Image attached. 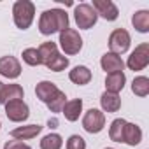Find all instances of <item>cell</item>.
<instances>
[{
    "label": "cell",
    "mask_w": 149,
    "mask_h": 149,
    "mask_svg": "<svg viewBox=\"0 0 149 149\" xmlns=\"http://www.w3.org/2000/svg\"><path fill=\"white\" fill-rule=\"evenodd\" d=\"M67 28H68V14L63 9L56 7V9L44 11L39 18V32L42 35H53Z\"/></svg>",
    "instance_id": "6da1fadb"
},
{
    "label": "cell",
    "mask_w": 149,
    "mask_h": 149,
    "mask_svg": "<svg viewBox=\"0 0 149 149\" xmlns=\"http://www.w3.org/2000/svg\"><path fill=\"white\" fill-rule=\"evenodd\" d=\"M35 18V6L30 0H18L13 6V19L14 25L19 30H26L30 28V25L33 23Z\"/></svg>",
    "instance_id": "7a4b0ae2"
},
{
    "label": "cell",
    "mask_w": 149,
    "mask_h": 149,
    "mask_svg": "<svg viewBox=\"0 0 149 149\" xmlns=\"http://www.w3.org/2000/svg\"><path fill=\"white\" fill-rule=\"evenodd\" d=\"M60 47L63 49L65 54H77L83 49V37L79 35L77 30L74 28H67L63 32H60Z\"/></svg>",
    "instance_id": "3957f363"
},
{
    "label": "cell",
    "mask_w": 149,
    "mask_h": 149,
    "mask_svg": "<svg viewBox=\"0 0 149 149\" xmlns=\"http://www.w3.org/2000/svg\"><path fill=\"white\" fill-rule=\"evenodd\" d=\"M74 19H76L77 28H81V30H90L91 26L97 25L98 16H97L95 9H93L90 4H79V6L74 7Z\"/></svg>",
    "instance_id": "277c9868"
},
{
    "label": "cell",
    "mask_w": 149,
    "mask_h": 149,
    "mask_svg": "<svg viewBox=\"0 0 149 149\" xmlns=\"http://www.w3.org/2000/svg\"><path fill=\"white\" fill-rule=\"evenodd\" d=\"M147 65H149V44H147V42H142V44H139V46L132 51V54L128 56L126 67H128L130 70L137 72V70H144Z\"/></svg>",
    "instance_id": "5b68a950"
},
{
    "label": "cell",
    "mask_w": 149,
    "mask_h": 149,
    "mask_svg": "<svg viewBox=\"0 0 149 149\" xmlns=\"http://www.w3.org/2000/svg\"><path fill=\"white\" fill-rule=\"evenodd\" d=\"M130 42H132V37L130 33L125 30V28H116L111 35H109V53H114V54H123L128 51L130 47Z\"/></svg>",
    "instance_id": "8992f818"
},
{
    "label": "cell",
    "mask_w": 149,
    "mask_h": 149,
    "mask_svg": "<svg viewBox=\"0 0 149 149\" xmlns=\"http://www.w3.org/2000/svg\"><path fill=\"white\" fill-rule=\"evenodd\" d=\"M105 126V114L100 109H90L86 111L83 118V128L88 133H100Z\"/></svg>",
    "instance_id": "52a82bcc"
},
{
    "label": "cell",
    "mask_w": 149,
    "mask_h": 149,
    "mask_svg": "<svg viewBox=\"0 0 149 149\" xmlns=\"http://www.w3.org/2000/svg\"><path fill=\"white\" fill-rule=\"evenodd\" d=\"M4 105H6V116L13 123H23L30 116V109L23 100H11V102H6Z\"/></svg>",
    "instance_id": "ba28073f"
},
{
    "label": "cell",
    "mask_w": 149,
    "mask_h": 149,
    "mask_svg": "<svg viewBox=\"0 0 149 149\" xmlns=\"http://www.w3.org/2000/svg\"><path fill=\"white\" fill-rule=\"evenodd\" d=\"M0 76L7 79H18L21 76V63L14 56H2L0 58Z\"/></svg>",
    "instance_id": "9c48e42d"
},
{
    "label": "cell",
    "mask_w": 149,
    "mask_h": 149,
    "mask_svg": "<svg viewBox=\"0 0 149 149\" xmlns=\"http://www.w3.org/2000/svg\"><path fill=\"white\" fill-rule=\"evenodd\" d=\"M97 13V16H102L107 21H116L119 16V11L116 7L114 2L111 0H93V6H91Z\"/></svg>",
    "instance_id": "30bf717a"
},
{
    "label": "cell",
    "mask_w": 149,
    "mask_h": 149,
    "mask_svg": "<svg viewBox=\"0 0 149 149\" xmlns=\"http://www.w3.org/2000/svg\"><path fill=\"white\" fill-rule=\"evenodd\" d=\"M58 93H60L58 86H56L54 83H51V81H40V83L35 86V95H37V98H39L40 102H44L46 105H47Z\"/></svg>",
    "instance_id": "8fae6325"
},
{
    "label": "cell",
    "mask_w": 149,
    "mask_h": 149,
    "mask_svg": "<svg viewBox=\"0 0 149 149\" xmlns=\"http://www.w3.org/2000/svg\"><path fill=\"white\" fill-rule=\"evenodd\" d=\"M100 67H102L107 74L123 72L125 61L121 60V56H118V54H114V53H105V54L100 58Z\"/></svg>",
    "instance_id": "7c38bea8"
},
{
    "label": "cell",
    "mask_w": 149,
    "mask_h": 149,
    "mask_svg": "<svg viewBox=\"0 0 149 149\" xmlns=\"http://www.w3.org/2000/svg\"><path fill=\"white\" fill-rule=\"evenodd\" d=\"M42 128L44 126H40V125H26V126H18V128H14V130H11V137L14 139V140H30V139H33V137H37L40 132H42Z\"/></svg>",
    "instance_id": "4fadbf2b"
},
{
    "label": "cell",
    "mask_w": 149,
    "mask_h": 149,
    "mask_svg": "<svg viewBox=\"0 0 149 149\" xmlns=\"http://www.w3.org/2000/svg\"><path fill=\"white\" fill-rule=\"evenodd\" d=\"M61 112H63V116H65L67 121H70V123L77 121L79 116H81V112H83V100L81 98L67 100L65 105H63V109H61Z\"/></svg>",
    "instance_id": "5bb4252c"
},
{
    "label": "cell",
    "mask_w": 149,
    "mask_h": 149,
    "mask_svg": "<svg viewBox=\"0 0 149 149\" xmlns=\"http://www.w3.org/2000/svg\"><path fill=\"white\" fill-rule=\"evenodd\" d=\"M125 83H126V76H125V72L107 74V77H105V91L118 95V93L125 88Z\"/></svg>",
    "instance_id": "9a60e30c"
},
{
    "label": "cell",
    "mask_w": 149,
    "mask_h": 149,
    "mask_svg": "<svg viewBox=\"0 0 149 149\" xmlns=\"http://www.w3.org/2000/svg\"><path fill=\"white\" fill-rule=\"evenodd\" d=\"M68 79L74 83V84H79V86H84L91 81V70L84 65H77L74 67L70 72H68Z\"/></svg>",
    "instance_id": "2e32d148"
},
{
    "label": "cell",
    "mask_w": 149,
    "mask_h": 149,
    "mask_svg": "<svg viewBox=\"0 0 149 149\" xmlns=\"http://www.w3.org/2000/svg\"><path fill=\"white\" fill-rule=\"evenodd\" d=\"M123 142L128 146H139L142 142V130L140 126H137L135 123H128L125 125V133H123Z\"/></svg>",
    "instance_id": "e0dca14e"
},
{
    "label": "cell",
    "mask_w": 149,
    "mask_h": 149,
    "mask_svg": "<svg viewBox=\"0 0 149 149\" xmlns=\"http://www.w3.org/2000/svg\"><path fill=\"white\" fill-rule=\"evenodd\" d=\"M100 105H102L104 112H118L121 109V98H119V95L104 91L100 97Z\"/></svg>",
    "instance_id": "ac0fdd59"
},
{
    "label": "cell",
    "mask_w": 149,
    "mask_h": 149,
    "mask_svg": "<svg viewBox=\"0 0 149 149\" xmlns=\"http://www.w3.org/2000/svg\"><path fill=\"white\" fill-rule=\"evenodd\" d=\"M132 25L137 32L147 33L149 32V11H137L132 16Z\"/></svg>",
    "instance_id": "d6986e66"
},
{
    "label": "cell",
    "mask_w": 149,
    "mask_h": 149,
    "mask_svg": "<svg viewBox=\"0 0 149 149\" xmlns=\"http://www.w3.org/2000/svg\"><path fill=\"white\" fill-rule=\"evenodd\" d=\"M37 51H39V54H40L42 65H47V63L58 54V46H56V42H42V44L37 47Z\"/></svg>",
    "instance_id": "ffe728a7"
},
{
    "label": "cell",
    "mask_w": 149,
    "mask_h": 149,
    "mask_svg": "<svg viewBox=\"0 0 149 149\" xmlns=\"http://www.w3.org/2000/svg\"><path fill=\"white\" fill-rule=\"evenodd\" d=\"M23 95H25V91L19 84H4V91H2L4 104L11 102V100H23Z\"/></svg>",
    "instance_id": "44dd1931"
},
{
    "label": "cell",
    "mask_w": 149,
    "mask_h": 149,
    "mask_svg": "<svg viewBox=\"0 0 149 149\" xmlns=\"http://www.w3.org/2000/svg\"><path fill=\"white\" fill-rule=\"evenodd\" d=\"M125 125H126V121H125L123 118H118V119H114V121L111 123V126H109V137H111V140H114V142H123Z\"/></svg>",
    "instance_id": "7402d4cb"
},
{
    "label": "cell",
    "mask_w": 149,
    "mask_h": 149,
    "mask_svg": "<svg viewBox=\"0 0 149 149\" xmlns=\"http://www.w3.org/2000/svg\"><path fill=\"white\" fill-rule=\"evenodd\" d=\"M132 91L137 97H147L149 95V79L146 76H139L132 83Z\"/></svg>",
    "instance_id": "603a6c76"
},
{
    "label": "cell",
    "mask_w": 149,
    "mask_h": 149,
    "mask_svg": "<svg viewBox=\"0 0 149 149\" xmlns=\"http://www.w3.org/2000/svg\"><path fill=\"white\" fill-rule=\"evenodd\" d=\"M61 146H63V139L58 133H49L40 140V149H61Z\"/></svg>",
    "instance_id": "cb8c5ba5"
},
{
    "label": "cell",
    "mask_w": 149,
    "mask_h": 149,
    "mask_svg": "<svg viewBox=\"0 0 149 149\" xmlns=\"http://www.w3.org/2000/svg\"><path fill=\"white\" fill-rule=\"evenodd\" d=\"M21 56H23V61H25L26 65H30V67H39V65H42L40 54H39L37 47H28V49H25V51L21 53Z\"/></svg>",
    "instance_id": "d4e9b609"
},
{
    "label": "cell",
    "mask_w": 149,
    "mask_h": 149,
    "mask_svg": "<svg viewBox=\"0 0 149 149\" xmlns=\"http://www.w3.org/2000/svg\"><path fill=\"white\" fill-rule=\"evenodd\" d=\"M49 70H53V72H61V70H65L67 67H68V58L67 56H63V54H56L47 65H46Z\"/></svg>",
    "instance_id": "484cf974"
},
{
    "label": "cell",
    "mask_w": 149,
    "mask_h": 149,
    "mask_svg": "<svg viewBox=\"0 0 149 149\" xmlns=\"http://www.w3.org/2000/svg\"><path fill=\"white\" fill-rule=\"evenodd\" d=\"M65 102H67V97H65V93L60 90V93L47 104V107H49V111L51 112H61V109H63V105H65Z\"/></svg>",
    "instance_id": "4316f807"
},
{
    "label": "cell",
    "mask_w": 149,
    "mask_h": 149,
    "mask_svg": "<svg viewBox=\"0 0 149 149\" xmlns=\"http://www.w3.org/2000/svg\"><path fill=\"white\" fill-rule=\"evenodd\" d=\"M65 147L67 149H86V140L81 135H70Z\"/></svg>",
    "instance_id": "83f0119b"
},
{
    "label": "cell",
    "mask_w": 149,
    "mask_h": 149,
    "mask_svg": "<svg viewBox=\"0 0 149 149\" xmlns=\"http://www.w3.org/2000/svg\"><path fill=\"white\" fill-rule=\"evenodd\" d=\"M4 149H32V147L21 140H7L4 144Z\"/></svg>",
    "instance_id": "f1b7e54d"
},
{
    "label": "cell",
    "mask_w": 149,
    "mask_h": 149,
    "mask_svg": "<svg viewBox=\"0 0 149 149\" xmlns=\"http://www.w3.org/2000/svg\"><path fill=\"white\" fill-rule=\"evenodd\" d=\"M2 91H4V83L0 81V105L4 104V100H2Z\"/></svg>",
    "instance_id": "f546056e"
},
{
    "label": "cell",
    "mask_w": 149,
    "mask_h": 149,
    "mask_svg": "<svg viewBox=\"0 0 149 149\" xmlns=\"http://www.w3.org/2000/svg\"><path fill=\"white\" fill-rule=\"evenodd\" d=\"M105 149H114V147H105Z\"/></svg>",
    "instance_id": "4dcf8cb0"
},
{
    "label": "cell",
    "mask_w": 149,
    "mask_h": 149,
    "mask_svg": "<svg viewBox=\"0 0 149 149\" xmlns=\"http://www.w3.org/2000/svg\"><path fill=\"white\" fill-rule=\"evenodd\" d=\"M0 126H2V123H0Z\"/></svg>",
    "instance_id": "1f68e13d"
}]
</instances>
